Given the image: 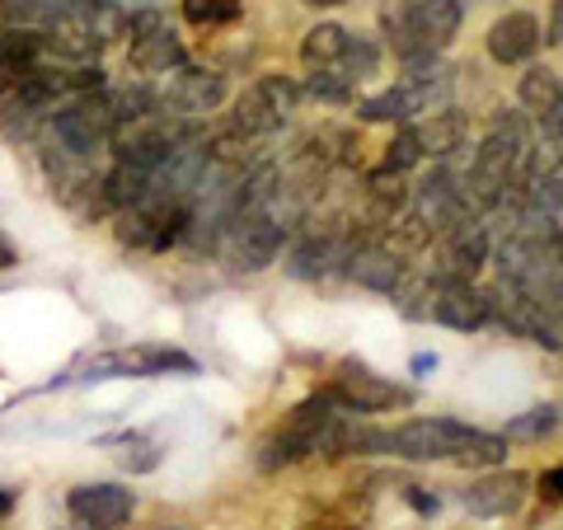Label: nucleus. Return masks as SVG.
<instances>
[{
    "mask_svg": "<svg viewBox=\"0 0 563 530\" xmlns=\"http://www.w3.org/2000/svg\"><path fill=\"white\" fill-rule=\"evenodd\" d=\"M122 29H128V57H132V66L141 70V76H169V70L188 66L184 43L161 24V14L155 10L132 14Z\"/></svg>",
    "mask_w": 563,
    "mask_h": 530,
    "instance_id": "8",
    "label": "nucleus"
},
{
    "mask_svg": "<svg viewBox=\"0 0 563 530\" xmlns=\"http://www.w3.org/2000/svg\"><path fill=\"white\" fill-rule=\"evenodd\" d=\"M536 47H540V24H536V14H526V10L503 14V20L488 29V57L503 66L531 62Z\"/></svg>",
    "mask_w": 563,
    "mask_h": 530,
    "instance_id": "17",
    "label": "nucleus"
},
{
    "mask_svg": "<svg viewBox=\"0 0 563 530\" xmlns=\"http://www.w3.org/2000/svg\"><path fill=\"white\" fill-rule=\"evenodd\" d=\"M333 404L329 395H314V399H306L301 409H296L282 428L263 441V455H258V465L263 470H277V465H291V461H306L310 451H320V441L324 437H333Z\"/></svg>",
    "mask_w": 563,
    "mask_h": 530,
    "instance_id": "3",
    "label": "nucleus"
},
{
    "mask_svg": "<svg viewBox=\"0 0 563 530\" xmlns=\"http://www.w3.org/2000/svg\"><path fill=\"white\" fill-rule=\"evenodd\" d=\"M526 484L531 479H526L521 470H493L461 493V503L474 511V517H512V511L526 503Z\"/></svg>",
    "mask_w": 563,
    "mask_h": 530,
    "instance_id": "13",
    "label": "nucleus"
},
{
    "mask_svg": "<svg viewBox=\"0 0 563 530\" xmlns=\"http://www.w3.org/2000/svg\"><path fill=\"white\" fill-rule=\"evenodd\" d=\"M413 141H418V155L422 161H451L455 151L465 146V118L455 113V109H437V113H422L413 122Z\"/></svg>",
    "mask_w": 563,
    "mask_h": 530,
    "instance_id": "18",
    "label": "nucleus"
},
{
    "mask_svg": "<svg viewBox=\"0 0 563 530\" xmlns=\"http://www.w3.org/2000/svg\"><path fill=\"white\" fill-rule=\"evenodd\" d=\"M352 254V240L339 231H306V240L287 254V273L291 277H329L339 273Z\"/></svg>",
    "mask_w": 563,
    "mask_h": 530,
    "instance_id": "15",
    "label": "nucleus"
},
{
    "mask_svg": "<svg viewBox=\"0 0 563 530\" xmlns=\"http://www.w3.org/2000/svg\"><path fill=\"white\" fill-rule=\"evenodd\" d=\"M422 161L418 155V141H413V132L404 128V132H395V141L385 146V169H395V174H404V169H413Z\"/></svg>",
    "mask_w": 563,
    "mask_h": 530,
    "instance_id": "26",
    "label": "nucleus"
},
{
    "mask_svg": "<svg viewBox=\"0 0 563 530\" xmlns=\"http://www.w3.org/2000/svg\"><path fill=\"white\" fill-rule=\"evenodd\" d=\"M343 273L357 281V287L366 291H385V296H395V287L404 281V258L390 254L385 244H352V254L343 263Z\"/></svg>",
    "mask_w": 563,
    "mask_h": 530,
    "instance_id": "16",
    "label": "nucleus"
},
{
    "mask_svg": "<svg viewBox=\"0 0 563 530\" xmlns=\"http://www.w3.org/2000/svg\"><path fill=\"white\" fill-rule=\"evenodd\" d=\"M198 362L179 347H118V352H103L85 366L80 380H132V376H192Z\"/></svg>",
    "mask_w": 563,
    "mask_h": 530,
    "instance_id": "7",
    "label": "nucleus"
},
{
    "mask_svg": "<svg viewBox=\"0 0 563 530\" xmlns=\"http://www.w3.org/2000/svg\"><path fill=\"white\" fill-rule=\"evenodd\" d=\"M540 136L550 141V146H559V141H563V103H559L554 113H544V118H540Z\"/></svg>",
    "mask_w": 563,
    "mask_h": 530,
    "instance_id": "28",
    "label": "nucleus"
},
{
    "mask_svg": "<svg viewBox=\"0 0 563 530\" xmlns=\"http://www.w3.org/2000/svg\"><path fill=\"white\" fill-rule=\"evenodd\" d=\"M493 254V235L484 221H465V225H451L442 231V250H437V281H474V273L488 263Z\"/></svg>",
    "mask_w": 563,
    "mask_h": 530,
    "instance_id": "9",
    "label": "nucleus"
},
{
    "mask_svg": "<svg viewBox=\"0 0 563 530\" xmlns=\"http://www.w3.org/2000/svg\"><path fill=\"white\" fill-rule=\"evenodd\" d=\"M474 441V428L451 418H409L395 432H380V451L399 461H461Z\"/></svg>",
    "mask_w": 563,
    "mask_h": 530,
    "instance_id": "2",
    "label": "nucleus"
},
{
    "mask_svg": "<svg viewBox=\"0 0 563 530\" xmlns=\"http://www.w3.org/2000/svg\"><path fill=\"white\" fill-rule=\"evenodd\" d=\"M526 202H536L544 211H563V151L544 169L531 174V184H526Z\"/></svg>",
    "mask_w": 563,
    "mask_h": 530,
    "instance_id": "22",
    "label": "nucleus"
},
{
    "mask_svg": "<svg viewBox=\"0 0 563 530\" xmlns=\"http://www.w3.org/2000/svg\"><path fill=\"white\" fill-rule=\"evenodd\" d=\"M521 103H526V109H531L536 118H544V113H554L559 109V103H563V80L554 76V70L550 66H531V70H526V76H521Z\"/></svg>",
    "mask_w": 563,
    "mask_h": 530,
    "instance_id": "21",
    "label": "nucleus"
},
{
    "mask_svg": "<svg viewBox=\"0 0 563 530\" xmlns=\"http://www.w3.org/2000/svg\"><path fill=\"white\" fill-rule=\"evenodd\" d=\"M559 268H563V235H559Z\"/></svg>",
    "mask_w": 563,
    "mask_h": 530,
    "instance_id": "34",
    "label": "nucleus"
},
{
    "mask_svg": "<svg viewBox=\"0 0 563 530\" xmlns=\"http://www.w3.org/2000/svg\"><path fill=\"white\" fill-rule=\"evenodd\" d=\"M559 428V413L544 404V409H531V413H521V418H512L507 422V441H540V437H550Z\"/></svg>",
    "mask_w": 563,
    "mask_h": 530,
    "instance_id": "24",
    "label": "nucleus"
},
{
    "mask_svg": "<svg viewBox=\"0 0 563 530\" xmlns=\"http://www.w3.org/2000/svg\"><path fill=\"white\" fill-rule=\"evenodd\" d=\"M544 493H550V498H559V503H563V465H554L550 474H544Z\"/></svg>",
    "mask_w": 563,
    "mask_h": 530,
    "instance_id": "29",
    "label": "nucleus"
},
{
    "mask_svg": "<svg viewBox=\"0 0 563 530\" xmlns=\"http://www.w3.org/2000/svg\"><path fill=\"white\" fill-rule=\"evenodd\" d=\"M184 20L198 29H221L240 20V0H184Z\"/></svg>",
    "mask_w": 563,
    "mask_h": 530,
    "instance_id": "23",
    "label": "nucleus"
},
{
    "mask_svg": "<svg viewBox=\"0 0 563 530\" xmlns=\"http://www.w3.org/2000/svg\"><path fill=\"white\" fill-rule=\"evenodd\" d=\"M559 352H563V347H559Z\"/></svg>",
    "mask_w": 563,
    "mask_h": 530,
    "instance_id": "35",
    "label": "nucleus"
},
{
    "mask_svg": "<svg viewBox=\"0 0 563 530\" xmlns=\"http://www.w3.org/2000/svg\"><path fill=\"white\" fill-rule=\"evenodd\" d=\"M306 5H314V10H333V5H347V0H306Z\"/></svg>",
    "mask_w": 563,
    "mask_h": 530,
    "instance_id": "33",
    "label": "nucleus"
},
{
    "mask_svg": "<svg viewBox=\"0 0 563 530\" xmlns=\"http://www.w3.org/2000/svg\"><path fill=\"white\" fill-rule=\"evenodd\" d=\"M446 95H451V70L428 66V70H418L413 80L395 85V90H380L372 99H362L357 118L362 122H409V118H422V113L442 109Z\"/></svg>",
    "mask_w": 563,
    "mask_h": 530,
    "instance_id": "4",
    "label": "nucleus"
},
{
    "mask_svg": "<svg viewBox=\"0 0 563 530\" xmlns=\"http://www.w3.org/2000/svg\"><path fill=\"white\" fill-rule=\"evenodd\" d=\"M347 43H352V33H347L343 24H314V29L306 33V43H301L306 70H310V76H314V70H343Z\"/></svg>",
    "mask_w": 563,
    "mask_h": 530,
    "instance_id": "20",
    "label": "nucleus"
},
{
    "mask_svg": "<svg viewBox=\"0 0 563 530\" xmlns=\"http://www.w3.org/2000/svg\"><path fill=\"white\" fill-rule=\"evenodd\" d=\"M10 511H14V493H10V488H0V521H5Z\"/></svg>",
    "mask_w": 563,
    "mask_h": 530,
    "instance_id": "31",
    "label": "nucleus"
},
{
    "mask_svg": "<svg viewBox=\"0 0 563 530\" xmlns=\"http://www.w3.org/2000/svg\"><path fill=\"white\" fill-rule=\"evenodd\" d=\"M225 99V76H217V70H169V85H165V95L155 109H165V113H179V118H202L211 113L217 103Z\"/></svg>",
    "mask_w": 563,
    "mask_h": 530,
    "instance_id": "10",
    "label": "nucleus"
},
{
    "mask_svg": "<svg viewBox=\"0 0 563 530\" xmlns=\"http://www.w3.org/2000/svg\"><path fill=\"white\" fill-rule=\"evenodd\" d=\"M70 517H76L80 526H90V530H118V526H128L132 517V488H122V484H80V488H70Z\"/></svg>",
    "mask_w": 563,
    "mask_h": 530,
    "instance_id": "11",
    "label": "nucleus"
},
{
    "mask_svg": "<svg viewBox=\"0 0 563 530\" xmlns=\"http://www.w3.org/2000/svg\"><path fill=\"white\" fill-rule=\"evenodd\" d=\"M329 399L339 404L347 413H385V409H399V404H409V390H399V385L372 376V371L362 366H347L339 380H333Z\"/></svg>",
    "mask_w": 563,
    "mask_h": 530,
    "instance_id": "12",
    "label": "nucleus"
},
{
    "mask_svg": "<svg viewBox=\"0 0 563 530\" xmlns=\"http://www.w3.org/2000/svg\"><path fill=\"white\" fill-rule=\"evenodd\" d=\"M0 268H14V250H10L5 240H0Z\"/></svg>",
    "mask_w": 563,
    "mask_h": 530,
    "instance_id": "32",
    "label": "nucleus"
},
{
    "mask_svg": "<svg viewBox=\"0 0 563 530\" xmlns=\"http://www.w3.org/2000/svg\"><path fill=\"white\" fill-rule=\"evenodd\" d=\"M301 90L287 76H258L250 90L235 99V132L240 136H273L282 122L296 113Z\"/></svg>",
    "mask_w": 563,
    "mask_h": 530,
    "instance_id": "6",
    "label": "nucleus"
},
{
    "mask_svg": "<svg viewBox=\"0 0 563 530\" xmlns=\"http://www.w3.org/2000/svg\"><path fill=\"white\" fill-rule=\"evenodd\" d=\"M432 320L446 329H484L488 324V296L474 287V281H437L432 296Z\"/></svg>",
    "mask_w": 563,
    "mask_h": 530,
    "instance_id": "14",
    "label": "nucleus"
},
{
    "mask_svg": "<svg viewBox=\"0 0 563 530\" xmlns=\"http://www.w3.org/2000/svg\"><path fill=\"white\" fill-rule=\"evenodd\" d=\"M118 136V109H113V95H76L52 109V141L76 155V161H90V155H99L109 141Z\"/></svg>",
    "mask_w": 563,
    "mask_h": 530,
    "instance_id": "1",
    "label": "nucleus"
},
{
    "mask_svg": "<svg viewBox=\"0 0 563 530\" xmlns=\"http://www.w3.org/2000/svg\"><path fill=\"white\" fill-rule=\"evenodd\" d=\"M118 461L122 465H128V470H155V461H161V455H155L151 446H146V441H128V446H122V455H118Z\"/></svg>",
    "mask_w": 563,
    "mask_h": 530,
    "instance_id": "27",
    "label": "nucleus"
},
{
    "mask_svg": "<svg viewBox=\"0 0 563 530\" xmlns=\"http://www.w3.org/2000/svg\"><path fill=\"white\" fill-rule=\"evenodd\" d=\"M282 235H287V225H282L273 211H231L221 250L240 273H258L282 254Z\"/></svg>",
    "mask_w": 563,
    "mask_h": 530,
    "instance_id": "5",
    "label": "nucleus"
},
{
    "mask_svg": "<svg viewBox=\"0 0 563 530\" xmlns=\"http://www.w3.org/2000/svg\"><path fill=\"white\" fill-rule=\"evenodd\" d=\"M409 14H413L418 38L428 43L432 52L451 47V38L461 33V0H413Z\"/></svg>",
    "mask_w": 563,
    "mask_h": 530,
    "instance_id": "19",
    "label": "nucleus"
},
{
    "mask_svg": "<svg viewBox=\"0 0 563 530\" xmlns=\"http://www.w3.org/2000/svg\"><path fill=\"white\" fill-rule=\"evenodd\" d=\"M310 95L324 99V103H347L352 99V80L343 70H314L310 76Z\"/></svg>",
    "mask_w": 563,
    "mask_h": 530,
    "instance_id": "25",
    "label": "nucleus"
},
{
    "mask_svg": "<svg viewBox=\"0 0 563 530\" xmlns=\"http://www.w3.org/2000/svg\"><path fill=\"white\" fill-rule=\"evenodd\" d=\"M544 43H563V0H554V24L544 33Z\"/></svg>",
    "mask_w": 563,
    "mask_h": 530,
    "instance_id": "30",
    "label": "nucleus"
}]
</instances>
